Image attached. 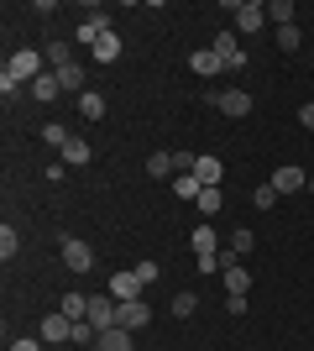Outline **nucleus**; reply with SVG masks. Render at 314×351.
<instances>
[{"mask_svg":"<svg viewBox=\"0 0 314 351\" xmlns=\"http://www.w3.org/2000/svg\"><path fill=\"white\" fill-rule=\"evenodd\" d=\"M5 73H11L16 84H31V79L42 73V53H31V47H21V53H11V63H5Z\"/></svg>","mask_w":314,"mask_h":351,"instance_id":"f257e3e1","label":"nucleus"},{"mask_svg":"<svg viewBox=\"0 0 314 351\" xmlns=\"http://www.w3.org/2000/svg\"><path fill=\"white\" fill-rule=\"evenodd\" d=\"M231 11H236V37H252V32H262V21H267V5H257V0H241Z\"/></svg>","mask_w":314,"mask_h":351,"instance_id":"f03ea898","label":"nucleus"},{"mask_svg":"<svg viewBox=\"0 0 314 351\" xmlns=\"http://www.w3.org/2000/svg\"><path fill=\"white\" fill-rule=\"evenodd\" d=\"M142 289H147V283L136 278V267H120L116 278H110V299H116V304H131V299H142Z\"/></svg>","mask_w":314,"mask_h":351,"instance_id":"7ed1b4c3","label":"nucleus"},{"mask_svg":"<svg viewBox=\"0 0 314 351\" xmlns=\"http://www.w3.org/2000/svg\"><path fill=\"white\" fill-rule=\"evenodd\" d=\"M63 267H68V273H90V267H94V247L68 236V241H63Z\"/></svg>","mask_w":314,"mask_h":351,"instance_id":"20e7f679","label":"nucleus"},{"mask_svg":"<svg viewBox=\"0 0 314 351\" xmlns=\"http://www.w3.org/2000/svg\"><path fill=\"white\" fill-rule=\"evenodd\" d=\"M267 184L278 189V199H283V194H304V189H309V178H304V168H293V162H283V168H278V173H272Z\"/></svg>","mask_w":314,"mask_h":351,"instance_id":"39448f33","label":"nucleus"},{"mask_svg":"<svg viewBox=\"0 0 314 351\" xmlns=\"http://www.w3.org/2000/svg\"><path fill=\"white\" fill-rule=\"evenodd\" d=\"M116 315H120V304L110 299V293H94L90 299V325L94 330H116Z\"/></svg>","mask_w":314,"mask_h":351,"instance_id":"423d86ee","label":"nucleus"},{"mask_svg":"<svg viewBox=\"0 0 314 351\" xmlns=\"http://www.w3.org/2000/svg\"><path fill=\"white\" fill-rule=\"evenodd\" d=\"M209 47H215V58H220L225 69H241V63H246V53H241V37H236V32H220Z\"/></svg>","mask_w":314,"mask_h":351,"instance_id":"0eeeda50","label":"nucleus"},{"mask_svg":"<svg viewBox=\"0 0 314 351\" xmlns=\"http://www.w3.org/2000/svg\"><path fill=\"white\" fill-rule=\"evenodd\" d=\"M42 341H47V346H63V341H74V320H68L63 309H53V315L42 320Z\"/></svg>","mask_w":314,"mask_h":351,"instance_id":"6e6552de","label":"nucleus"},{"mask_svg":"<svg viewBox=\"0 0 314 351\" xmlns=\"http://www.w3.org/2000/svg\"><path fill=\"white\" fill-rule=\"evenodd\" d=\"M209 100L220 105V116H231V121H241L252 110V95H246V89H225V95H209Z\"/></svg>","mask_w":314,"mask_h":351,"instance_id":"1a4fd4ad","label":"nucleus"},{"mask_svg":"<svg viewBox=\"0 0 314 351\" xmlns=\"http://www.w3.org/2000/svg\"><path fill=\"white\" fill-rule=\"evenodd\" d=\"M105 32H110V16H105L100 5H94V11L84 16V21H79V43H90V47H94V43L105 37Z\"/></svg>","mask_w":314,"mask_h":351,"instance_id":"9d476101","label":"nucleus"},{"mask_svg":"<svg viewBox=\"0 0 314 351\" xmlns=\"http://www.w3.org/2000/svg\"><path fill=\"white\" fill-rule=\"evenodd\" d=\"M147 320H152V309L142 304V299H131V304H120V315H116V325H120V330H142Z\"/></svg>","mask_w":314,"mask_h":351,"instance_id":"9b49d317","label":"nucleus"},{"mask_svg":"<svg viewBox=\"0 0 314 351\" xmlns=\"http://www.w3.org/2000/svg\"><path fill=\"white\" fill-rule=\"evenodd\" d=\"M189 69H194V73H199V79H209V73H220V69H225V63H220V58H215V47H199V53H189Z\"/></svg>","mask_w":314,"mask_h":351,"instance_id":"f8f14e48","label":"nucleus"},{"mask_svg":"<svg viewBox=\"0 0 314 351\" xmlns=\"http://www.w3.org/2000/svg\"><path fill=\"white\" fill-rule=\"evenodd\" d=\"M131 336H136V330H120V325H116V330H100L94 351H131Z\"/></svg>","mask_w":314,"mask_h":351,"instance_id":"ddd939ff","label":"nucleus"},{"mask_svg":"<svg viewBox=\"0 0 314 351\" xmlns=\"http://www.w3.org/2000/svg\"><path fill=\"white\" fill-rule=\"evenodd\" d=\"M194 178L205 189H220V158H194Z\"/></svg>","mask_w":314,"mask_h":351,"instance_id":"4468645a","label":"nucleus"},{"mask_svg":"<svg viewBox=\"0 0 314 351\" xmlns=\"http://www.w3.org/2000/svg\"><path fill=\"white\" fill-rule=\"evenodd\" d=\"M173 194H179V199H189V205H199V194H205V184H199L194 173H173Z\"/></svg>","mask_w":314,"mask_h":351,"instance_id":"2eb2a0df","label":"nucleus"},{"mask_svg":"<svg viewBox=\"0 0 314 351\" xmlns=\"http://www.w3.org/2000/svg\"><path fill=\"white\" fill-rule=\"evenodd\" d=\"M27 89H31V100H58V89H63V84H58V73H37Z\"/></svg>","mask_w":314,"mask_h":351,"instance_id":"dca6fc26","label":"nucleus"},{"mask_svg":"<svg viewBox=\"0 0 314 351\" xmlns=\"http://www.w3.org/2000/svg\"><path fill=\"white\" fill-rule=\"evenodd\" d=\"M58 309H63V315H68V320H90V299H84V293H63V299H58Z\"/></svg>","mask_w":314,"mask_h":351,"instance_id":"f3484780","label":"nucleus"},{"mask_svg":"<svg viewBox=\"0 0 314 351\" xmlns=\"http://www.w3.org/2000/svg\"><path fill=\"white\" fill-rule=\"evenodd\" d=\"M79 116H84V121L105 116V95H100V89H84V95H79Z\"/></svg>","mask_w":314,"mask_h":351,"instance_id":"a211bd4d","label":"nucleus"},{"mask_svg":"<svg viewBox=\"0 0 314 351\" xmlns=\"http://www.w3.org/2000/svg\"><path fill=\"white\" fill-rule=\"evenodd\" d=\"M147 173L152 178H173V173H179V158H173V152H152V158H147Z\"/></svg>","mask_w":314,"mask_h":351,"instance_id":"6ab92c4d","label":"nucleus"},{"mask_svg":"<svg viewBox=\"0 0 314 351\" xmlns=\"http://www.w3.org/2000/svg\"><path fill=\"white\" fill-rule=\"evenodd\" d=\"M116 58H120V37H116V32H105L100 43H94V63H116Z\"/></svg>","mask_w":314,"mask_h":351,"instance_id":"aec40b11","label":"nucleus"},{"mask_svg":"<svg viewBox=\"0 0 314 351\" xmlns=\"http://www.w3.org/2000/svg\"><path fill=\"white\" fill-rule=\"evenodd\" d=\"M42 58L53 63V73H58V69H68V63H74V47H68V43H47Z\"/></svg>","mask_w":314,"mask_h":351,"instance_id":"412c9836","label":"nucleus"},{"mask_svg":"<svg viewBox=\"0 0 314 351\" xmlns=\"http://www.w3.org/2000/svg\"><path fill=\"white\" fill-rule=\"evenodd\" d=\"M194 309H199V293L194 289H179V293H173V315H179V320H189Z\"/></svg>","mask_w":314,"mask_h":351,"instance_id":"4be33fe9","label":"nucleus"},{"mask_svg":"<svg viewBox=\"0 0 314 351\" xmlns=\"http://www.w3.org/2000/svg\"><path fill=\"white\" fill-rule=\"evenodd\" d=\"M189 241H194V257H209V252H215V226H194Z\"/></svg>","mask_w":314,"mask_h":351,"instance_id":"5701e85b","label":"nucleus"},{"mask_svg":"<svg viewBox=\"0 0 314 351\" xmlns=\"http://www.w3.org/2000/svg\"><path fill=\"white\" fill-rule=\"evenodd\" d=\"M63 162H68V168H84V162H90V142H79V136H74V142L63 147Z\"/></svg>","mask_w":314,"mask_h":351,"instance_id":"b1692460","label":"nucleus"},{"mask_svg":"<svg viewBox=\"0 0 314 351\" xmlns=\"http://www.w3.org/2000/svg\"><path fill=\"white\" fill-rule=\"evenodd\" d=\"M58 84H63V89H79V95H84V63H68V69H58Z\"/></svg>","mask_w":314,"mask_h":351,"instance_id":"393cba45","label":"nucleus"},{"mask_svg":"<svg viewBox=\"0 0 314 351\" xmlns=\"http://www.w3.org/2000/svg\"><path fill=\"white\" fill-rule=\"evenodd\" d=\"M220 205H225V189H205V194H199V215H220Z\"/></svg>","mask_w":314,"mask_h":351,"instance_id":"a878e982","label":"nucleus"},{"mask_svg":"<svg viewBox=\"0 0 314 351\" xmlns=\"http://www.w3.org/2000/svg\"><path fill=\"white\" fill-rule=\"evenodd\" d=\"M267 21H278V27H293V0H272V5H267Z\"/></svg>","mask_w":314,"mask_h":351,"instance_id":"bb28decb","label":"nucleus"},{"mask_svg":"<svg viewBox=\"0 0 314 351\" xmlns=\"http://www.w3.org/2000/svg\"><path fill=\"white\" fill-rule=\"evenodd\" d=\"M42 142H47V147H58V152H63V147H68V142H74V136H68V132H63V126H58V121H47V126H42Z\"/></svg>","mask_w":314,"mask_h":351,"instance_id":"cd10ccee","label":"nucleus"},{"mask_svg":"<svg viewBox=\"0 0 314 351\" xmlns=\"http://www.w3.org/2000/svg\"><path fill=\"white\" fill-rule=\"evenodd\" d=\"M16 247H21V236H16V226H0V257H5V263L16 257Z\"/></svg>","mask_w":314,"mask_h":351,"instance_id":"c85d7f7f","label":"nucleus"},{"mask_svg":"<svg viewBox=\"0 0 314 351\" xmlns=\"http://www.w3.org/2000/svg\"><path fill=\"white\" fill-rule=\"evenodd\" d=\"M225 289H231V293H246V289H252V273H246V267H231V273H225Z\"/></svg>","mask_w":314,"mask_h":351,"instance_id":"c756f323","label":"nucleus"},{"mask_svg":"<svg viewBox=\"0 0 314 351\" xmlns=\"http://www.w3.org/2000/svg\"><path fill=\"white\" fill-rule=\"evenodd\" d=\"M252 205L257 210H272V205H278V189H272V184H257V189H252Z\"/></svg>","mask_w":314,"mask_h":351,"instance_id":"7c9ffc66","label":"nucleus"},{"mask_svg":"<svg viewBox=\"0 0 314 351\" xmlns=\"http://www.w3.org/2000/svg\"><path fill=\"white\" fill-rule=\"evenodd\" d=\"M278 47H283V53H299V27H278Z\"/></svg>","mask_w":314,"mask_h":351,"instance_id":"2f4dec72","label":"nucleus"},{"mask_svg":"<svg viewBox=\"0 0 314 351\" xmlns=\"http://www.w3.org/2000/svg\"><path fill=\"white\" fill-rule=\"evenodd\" d=\"M252 247H257V236H252V231H231V252H241V257H246Z\"/></svg>","mask_w":314,"mask_h":351,"instance_id":"473e14b6","label":"nucleus"},{"mask_svg":"<svg viewBox=\"0 0 314 351\" xmlns=\"http://www.w3.org/2000/svg\"><path fill=\"white\" fill-rule=\"evenodd\" d=\"M0 95H5V100H16V95H21V84H16L5 69H0Z\"/></svg>","mask_w":314,"mask_h":351,"instance_id":"72a5a7b5","label":"nucleus"},{"mask_svg":"<svg viewBox=\"0 0 314 351\" xmlns=\"http://www.w3.org/2000/svg\"><path fill=\"white\" fill-rule=\"evenodd\" d=\"M246 309H252V304H246V293H231V299H225V315H246Z\"/></svg>","mask_w":314,"mask_h":351,"instance_id":"f704fd0d","label":"nucleus"},{"mask_svg":"<svg viewBox=\"0 0 314 351\" xmlns=\"http://www.w3.org/2000/svg\"><path fill=\"white\" fill-rule=\"evenodd\" d=\"M136 278H142V283H157V263H136Z\"/></svg>","mask_w":314,"mask_h":351,"instance_id":"c9c22d12","label":"nucleus"},{"mask_svg":"<svg viewBox=\"0 0 314 351\" xmlns=\"http://www.w3.org/2000/svg\"><path fill=\"white\" fill-rule=\"evenodd\" d=\"M299 121H304V126L314 132V100H304V105H299Z\"/></svg>","mask_w":314,"mask_h":351,"instance_id":"e433bc0d","label":"nucleus"},{"mask_svg":"<svg viewBox=\"0 0 314 351\" xmlns=\"http://www.w3.org/2000/svg\"><path fill=\"white\" fill-rule=\"evenodd\" d=\"M11 351H42V341H31V336H21V341H16V346Z\"/></svg>","mask_w":314,"mask_h":351,"instance_id":"4c0bfd02","label":"nucleus"},{"mask_svg":"<svg viewBox=\"0 0 314 351\" xmlns=\"http://www.w3.org/2000/svg\"><path fill=\"white\" fill-rule=\"evenodd\" d=\"M309 194H314V178H309Z\"/></svg>","mask_w":314,"mask_h":351,"instance_id":"58836bf2","label":"nucleus"}]
</instances>
